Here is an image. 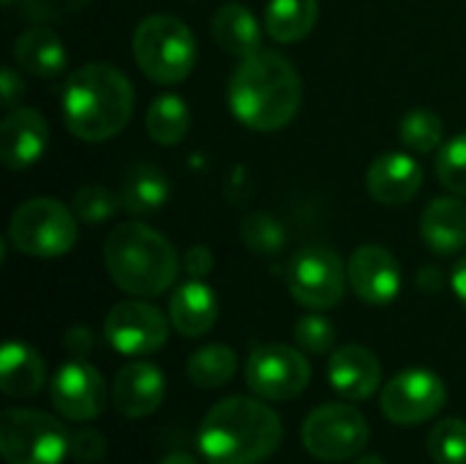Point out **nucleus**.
I'll list each match as a JSON object with an SVG mask.
<instances>
[{
  "instance_id": "nucleus-30",
  "label": "nucleus",
  "mask_w": 466,
  "mask_h": 464,
  "mask_svg": "<svg viewBox=\"0 0 466 464\" xmlns=\"http://www.w3.org/2000/svg\"><path fill=\"white\" fill-rule=\"evenodd\" d=\"M240 238H243L246 249H251L254 254H276L284 249L287 230L270 213H251V216H246V222L240 227Z\"/></svg>"
},
{
  "instance_id": "nucleus-15",
  "label": "nucleus",
  "mask_w": 466,
  "mask_h": 464,
  "mask_svg": "<svg viewBox=\"0 0 466 464\" xmlns=\"http://www.w3.org/2000/svg\"><path fill=\"white\" fill-rule=\"evenodd\" d=\"M167 397L164 372L150 361L126 364L112 383V405L126 418L153 416Z\"/></svg>"
},
{
  "instance_id": "nucleus-42",
  "label": "nucleus",
  "mask_w": 466,
  "mask_h": 464,
  "mask_svg": "<svg viewBox=\"0 0 466 464\" xmlns=\"http://www.w3.org/2000/svg\"><path fill=\"white\" fill-rule=\"evenodd\" d=\"M3 3H5V5H11V3H14V0H3Z\"/></svg>"
},
{
  "instance_id": "nucleus-38",
  "label": "nucleus",
  "mask_w": 466,
  "mask_h": 464,
  "mask_svg": "<svg viewBox=\"0 0 466 464\" xmlns=\"http://www.w3.org/2000/svg\"><path fill=\"white\" fill-rule=\"evenodd\" d=\"M451 287L456 293V298L466 306V254L453 265V273H451Z\"/></svg>"
},
{
  "instance_id": "nucleus-24",
  "label": "nucleus",
  "mask_w": 466,
  "mask_h": 464,
  "mask_svg": "<svg viewBox=\"0 0 466 464\" xmlns=\"http://www.w3.org/2000/svg\"><path fill=\"white\" fill-rule=\"evenodd\" d=\"M319 19V0H270L265 8V30L276 44L303 41Z\"/></svg>"
},
{
  "instance_id": "nucleus-22",
  "label": "nucleus",
  "mask_w": 466,
  "mask_h": 464,
  "mask_svg": "<svg viewBox=\"0 0 466 464\" xmlns=\"http://www.w3.org/2000/svg\"><path fill=\"white\" fill-rule=\"evenodd\" d=\"M14 63L33 77H57L66 68L68 55H66V46L55 30L35 25V27H27L25 33L16 36Z\"/></svg>"
},
{
  "instance_id": "nucleus-14",
  "label": "nucleus",
  "mask_w": 466,
  "mask_h": 464,
  "mask_svg": "<svg viewBox=\"0 0 466 464\" xmlns=\"http://www.w3.org/2000/svg\"><path fill=\"white\" fill-rule=\"evenodd\" d=\"M350 287L369 306H388L399 298L401 290V268L399 260L377 243H366L355 249L350 257Z\"/></svg>"
},
{
  "instance_id": "nucleus-19",
  "label": "nucleus",
  "mask_w": 466,
  "mask_h": 464,
  "mask_svg": "<svg viewBox=\"0 0 466 464\" xmlns=\"http://www.w3.org/2000/svg\"><path fill=\"white\" fill-rule=\"evenodd\" d=\"M218 320V298L202 279L183 282L169 298V323L180 336H205Z\"/></svg>"
},
{
  "instance_id": "nucleus-23",
  "label": "nucleus",
  "mask_w": 466,
  "mask_h": 464,
  "mask_svg": "<svg viewBox=\"0 0 466 464\" xmlns=\"http://www.w3.org/2000/svg\"><path fill=\"white\" fill-rule=\"evenodd\" d=\"M213 38L235 57H248L262 49V27L243 3H224L213 14Z\"/></svg>"
},
{
  "instance_id": "nucleus-1",
  "label": "nucleus",
  "mask_w": 466,
  "mask_h": 464,
  "mask_svg": "<svg viewBox=\"0 0 466 464\" xmlns=\"http://www.w3.org/2000/svg\"><path fill=\"white\" fill-rule=\"evenodd\" d=\"M229 109L232 115L262 134L279 131L300 109L303 82L289 57L259 49L243 57L229 79Z\"/></svg>"
},
{
  "instance_id": "nucleus-25",
  "label": "nucleus",
  "mask_w": 466,
  "mask_h": 464,
  "mask_svg": "<svg viewBox=\"0 0 466 464\" xmlns=\"http://www.w3.org/2000/svg\"><path fill=\"white\" fill-rule=\"evenodd\" d=\"M169 200V180L156 164H134L126 172L120 202L126 211L137 216H147L158 208H164Z\"/></svg>"
},
{
  "instance_id": "nucleus-5",
  "label": "nucleus",
  "mask_w": 466,
  "mask_h": 464,
  "mask_svg": "<svg viewBox=\"0 0 466 464\" xmlns=\"http://www.w3.org/2000/svg\"><path fill=\"white\" fill-rule=\"evenodd\" d=\"M131 46L142 74L158 85H177L197 66L194 33L183 19L169 14L145 16L134 30Z\"/></svg>"
},
{
  "instance_id": "nucleus-17",
  "label": "nucleus",
  "mask_w": 466,
  "mask_h": 464,
  "mask_svg": "<svg viewBox=\"0 0 466 464\" xmlns=\"http://www.w3.org/2000/svg\"><path fill=\"white\" fill-rule=\"evenodd\" d=\"M328 380L339 397L350 402H366L377 394L382 383V364L369 347L344 345L330 353Z\"/></svg>"
},
{
  "instance_id": "nucleus-36",
  "label": "nucleus",
  "mask_w": 466,
  "mask_h": 464,
  "mask_svg": "<svg viewBox=\"0 0 466 464\" xmlns=\"http://www.w3.org/2000/svg\"><path fill=\"white\" fill-rule=\"evenodd\" d=\"M22 93H25V82H22V77L16 74V68H14V66H5V68H3V79H0V96H3L5 109H14Z\"/></svg>"
},
{
  "instance_id": "nucleus-6",
  "label": "nucleus",
  "mask_w": 466,
  "mask_h": 464,
  "mask_svg": "<svg viewBox=\"0 0 466 464\" xmlns=\"http://www.w3.org/2000/svg\"><path fill=\"white\" fill-rule=\"evenodd\" d=\"M76 213L55 197H33L16 205L8 222V241L30 257H60L76 243Z\"/></svg>"
},
{
  "instance_id": "nucleus-9",
  "label": "nucleus",
  "mask_w": 466,
  "mask_h": 464,
  "mask_svg": "<svg viewBox=\"0 0 466 464\" xmlns=\"http://www.w3.org/2000/svg\"><path fill=\"white\" fill-rule=\"evenodd\" d=\"M350 271L339 252L328 246H306L287 265V287L306 309H333L347 293Z\"/></svg>"
},
{
  "instance_id": "nucleus-20",
  "label": "nucleus",
  "mask_w": 466,
  "mask_h": 464,
  "mask_svg": "<svg viewBox=\"0 0 466 464\" xmlns=\"http://www.w3.org/2000/svg\"><path fill=\"white\" fill-rule=\"evenodd\" d=\"M420 235L437 254H456L466 246V202L456 197H437L420 216Z\"/></svg>"
},
{
  "instance_id": "nucleus-27",
  "label": "nucleus",
  "mask_w": 466,
  "mask_h": 464,
  "mask_svg": "<svg viewBox=\"0 0 466 464\" xmlns=\"http://www.w3.org/2000/svg\"><path fill=\"white\" fill-rule=\"evenodd\" d=\"M186 372L188 380L202 391L224 388L238 372V356L227 345H205L188 358Z\"/></svg>"
},
{
  "instance_id": "nucleus-12",
  "label": "nucleus",
  "mask_w": 466,
  "mask_h": 464,
  "mask_svg": "<svg viewBox=\"0 0 466 464\" xmlns=\"http://www.w3.org/2000/svg\"><path fill=\"white\" fill-rule=\"evenodd\" d=\"M169 320L145 301H123L109 309L104 320V336L120 356H150L169 339Z\"/></svg>"
},
{
  "instance_id": "nucleus-3",
  "label": "nucleus",
  "mask_w": 466,
  "mask_h": 464,
  "mask_svg": "<svg viewBox=\"0 0 466 464\" xmlns=\"http://www.w3.org/2000/svg\"><path fill=\"white\" fill-rule=\"evenodd\" d=\"M66 129L82 142H104L126 129L134 112V85L109 63L76 68L63 88Z\"/></svg>"
},
{
  "instance_id": "nucleus-28",
  "label": "nucleus",
  "mask_w": 466,
  "mask_h": 464,
  "mask_svg": "<svg viewBox=\"0 0 466 464\" xmlns=\"http://www.w3.org/2000/svg\"><path fill=\"white\" fill-rule=\"evenodd\" d=\"M442 120L431 109H410L401 120V142L415 153H431L442 142Z\"/></svg>"
},
{
  "instance_id": "nucleus-32",
  "label": "nucleus",
  "mask_w": 466,
  "mask_h": 464,
  "mask_svg": "<svg viewBox=\"0 0 466 464\" xmlns=\"http://www.w3.org/2000/svg\"><path fill=\"white\" fill-rule=\"evenodd\" d=\"M437 178L453 194L466 197V131L442 145L437 156Z\"/></svg>"
},
{
  "instance_id": "nucleus-26",
  "label": "nucleus",
  "mask_w": 466,
  "mask_h": 464,
  "mask_svg": "<svg viewBox=\"0 0 466 464\" xmlns=\"http://www.w3.org/2000/svg\"><path fill=\"white\" fill-rule=\"evenodd\" d=\"M145 126H147V134L153 142L158 145H180L191 129V112L186 107V101L175 93H164L158 96L150 109H147V118H145Z\"/></svg>"
},
{
  "instance_id": "nucleus-37",
  "label": "nucleus",
  "mask_w": 466,
  "mask_h": 464,
  "mask_svg": "<svg viewBox=\"0 0 466 464\" xmlns=\"http://www.w3.org/2000/svg\"><path fill=\"white\" fill-rule=\"evenodd\" d=\"M63 345H66V350H68L74 358H85V356L93 350V334H90V328H85V325H74V328L66 331Z\"/></svg>"
},
{
  "instance_id": "nucleus-18",
  "label": "nucleus",
  "mask_w": 466,
  "mask_h": 464,
  "mask_svg": "<svg viewBox=\"0 0 466 464\" xmlns=\"http://www.w3.org/2000/svg\"><path fill=\"white\" fill-rule=\"evenodd\" d=\"M420 186L423 170L407 153H382L366 172V189L380 205H407Z\"/></svg>"
},
{
  "instance_id": "nucleus-2",
  "label": "nucleus",
  "mask_w": 466,
  "mask_h": 464,
  "mask_svg": "<svg viewBox=\"0 0 466 464\" xmlns=\"http://www.w3.org/2000/svg\"><path fill=\"white\" fill-rule=\"evenodd\" d=\"M281 438V418L262 399L227 397L202 418L197 446L210 464H259L273 457Z\"/></svg>"
},
{
  "instance_id": "nucleus-10",
  "label": "nucleus",
  "mask_w": 466,
  "mask_h": 464,
  "mask_svg": "<svg viewBox=\"0 0 466 464\" xmlns=\"http://www.w3.org/2000/svg\"><path fill=\"white\" fill-rule=\"evenodd\" d=\"M311 366L306 356L287 345H262L246 361V383L254 397L287 402L309 388Z\"/></svg>"
},
{
  "instance_id": "nucleus-11",
  "label": "nucleus",
  "mask_w": 466,
  "mask_h": 464,
  "mask_svg": "<svg viewBox=\"0 0 466 464\" xmlns=\"http://www.w3.org/2000/svg\"><path fill=\"white\" fill-rule=\"evenodd\" d=\"M448 402V388L440 375L429 369L399 372L380 397V407L388 421L399 427H415L431 421Z\"/></svg>"
},
{
  "instance_id": "nucleus-8",
  "label": "nucleus",
  "mask_w": 466,
  "mask_h": 464,
  "mask_svg": "<svg viewBox=\"0 0 466 464\" xmlns=\"http://www.w3.org/2000/svg\"><path fill=\"white\" fill-rule=\"evenodd\" d=\"M371 429L360 410L333 402L309 413L300 429V440L314 459L347 462L369 446Z\"/></svg>"
},
{
  "instance_id": "nucleus-21",
  "label": "nucleus",
  "mask_w": 466,
  "mask_h": 464,
  "mask_svg": "<svg viewBox=\"0 0 466 464\" xmlns=\"http://www.w3.org/2000/svg\"><path fill=\"white\" fill-rule=\"evenodd\" d=\"M46 364L25 342H5L0 350V391L11 399L35 397L44 388Z\"/></svg>"
},
{
  "instance_id": "nucleus-35",
  "label": "nucleus",
  "mask_w": 466,
  "mask_h": 464,
  "mask_svg": "<svg viewBox=\"0 0 466 464\" xmlns=\"http://www.w3.org/2000/svg\"><path fill=\"white\" fill-rule=\"evenodd\" d=\"M186 273L191 276V279H205L210 271H213V252L208 249V246H202V243H197V246H191L188 252H186Z\"/></svg>"
},
{
  "instance_id": "nucleus-29",
  "label": "nucleus",
  "mask_w": 466,
  "mask_h": 464,
  "mask_svg": "<svg viewBox=\"0 0 466 464\" xmlns=\"http://www.w3.org/2000/svg\"><path fill=\"white\" fill-rule=\"evenodd\" d=\"M429 457L437 464H466V421H440L429 435Z\"/></svg>"
},
{
  "instance_id": "nucleus-16",
  "label": "nucleus",
  "mask_w": 466,
  "mask_h": 464,
  "mask_svg": "<svg viewBox=\"0 0 466 464\" xmlns=\"http://www.w3.org/2000/svg\"><path fill=\"white\" fill-rule=\"evenodd\" d=\"M49 129L38 109L14 107L0 123V161L8 170H25L35 164L46 150Z\"/></svg>"
},
{
  "instance_id": "nucleus-31",
  "label": "nucleus",
  "mask_w": 466,
  "mask_h": 464,
  "mask_svg": "<svg viewBox=\"0 0 466 464\" xmlns=\"http://www.w3.org/2000/svg\"><path fill=\"white\" fill-rule=\"evenodd\" d=\"M71 202H74L76 219L85 224H93V227L104 224L106 219H112L123 208L120 194H115L104 186H82V189H76Z\"/></svg>"
},
{
  "instance_id": "nucleus-39",
  "label": "nucleus",
  "mask_w": 466,
  "mask_h": 464,
  "mask_svg": "<svg viewBox=\"0 0 466 464\" xmlns=\"http://www.w3.org/2000/svg\"><path fill=\"white\" fill-rule=\"evenodd\" d=\"M418 282H420V287H423L426 293H434V290H440V284H442V273L434 271V268H423L420 276H418Z\"/></svg>"
},
{
  "instance_id": "nucleus-33",
  "label": "nucleus",
  "mask_w": 466,
  "mask_h": 464,
  "mask_svg": "<svg viewBox=\"0 0 466 464\" xmlns=\"http://www.w3.org/2000/svg\"><path fill=\"white\" fill-rule=\"evenodd\" d=\"M295 342L306 353L325 356V353H333V347H336V328L330 320H325L319 314H306L295 325Z\"/></svg>"
},
{
  "instance_id": "nucleus-41",
  "label": "nucleus",
  "mask_w": 466,
  "mask_h": 464,
  "mask_svg": "<svg viewBox=\"0 0 466 464\" xmlns=\"http://www.w3.org/2000/svg\"><path fill=\"white\" fill-rule=\"evenodd\" d=\"M355 464H385V462H382V457H377V454H366V457H360Z\"/></svg>"
},
{
  "instance_id": "nucleus-40",
  "label": "nucleus",
  "mask_w": 466,
  "mask_h": 464,
  "mask_svg": "<svg viewBox=\"0 0 466 464\" xmlns=\"http://www.w3.org/2000/svg\"><path fill=\"white\" fill-rule=\"evenodd\" d=\"M158 464H199V462H197V457H191V454H186V451H172V454H167V457H164Z\"/></svg>"
},
{
  "instance_id": "nucleus-34",
  "label": "nucleus",
  "mask_w": 466,
  "mask_h": 464,
  "mask_svg": "<svg viewBox=\"0 0 466 464\" xmlns=\"http://www.w3.org/2000/svg\"><path fill=\"white\" fill-rule=\"evenodd\" d=\"M106 451V440L101 432L96 429H79V432H71V449H68V457L76 459V462H98Z\"/></svg>"
},
{
  "instance_id": "nucleus-7",
  "label": "nucleus",
  "mask_w": 466,
  "mask_h": 464,
  "mask_svg": "<svg viewBox=\"0 0 466 464\" xmlns=\"http://www.w3.org/2000/svg\"><path fill=\"white\" fill-rule=\"evenodd\" d=\"M71 435L38 410H5L0 416V454L8 464H60L68 457Z\"/></svg>"
},
{
  "instance_id": "nucleus-4",
  "label": "nucleus",
  "mask_w": 466,
  "mask_h": 464,
  "mask_svg": "<svg viewBox=\"0 0 466 464\" xmlns=\"http://www.w3.org/2000/svg\"><path fill=\"white\" fill-rule=\"evenodd\" d=\"M104 265L109 279L137 298L167 293L180 271L175 246L142 222H123L106 235Z\"/></svg>"
},
{
  "instance_id": "nucleus-13",
  "label": "nucleus",
  "mask_w": 466,
  "mask_h": 464,
  "mask_svg": "<svg viewBox=\"0 0 466 464\" xmlns=\"http://www.w3.org/2000/svg\"><path fill=\"white\" fill-rule=\"evenodd\" d=\"M52 407L68 421H93L106 407V383L85 358H74L57 369L49 386Z\"/></svg>"
}]
</instances>
